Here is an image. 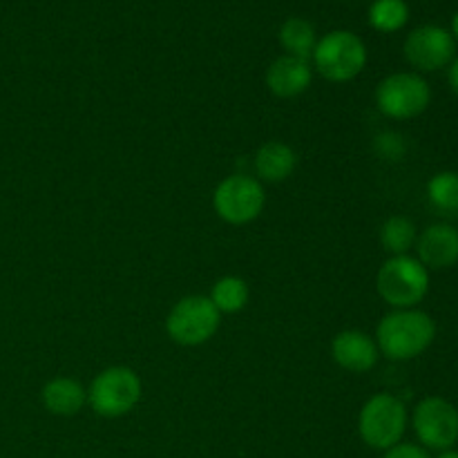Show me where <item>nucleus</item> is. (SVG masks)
I'll return each instance as SVG.
<instances>
[{
  "label": "nucleus",
  "instance_id": "1",
  "mask_svg": "<svg viewBox=\"0 0 458 458\" xmlns=\"http://www.w3.org/2000/svg\"><path fill=\"white\" fill-rule=\"evenodd\" d=\"M378 349L392 360H411L420 356L437 338V325L419 309H396L380 320Z\"/></svg>",
  "mask_w": 458,
  "mask_h": 458
},
{
  "label": "nucleus",
  "instance_id": "2",
  "mask_svg": "<svg viewBox=\"0 0 458 458\" xmlns=\"http://www.w3.org/2000/svg\"><path fill=\"white\" fill-rule=\"evenodd\" d=\"M380 298L396 309H414L429 291V271L411 255H394L380 267Z\"/></svg>",
  "mask_w": 458,
  "mask_h": 458
},
{
  "label": "nucleus",
  "instance_id": "3",
  "mask_svg": "<svg viewBox=\"0 0 458 458\" xmlns=\"http://www.w3.org/2000/svg\"><path fill=\"white\" fill-rule=\"evenodd\" d=\"M407 410L392 394H376L362 405L358 419L360 438L374 450L387 452L405 437Z\"/></svg>",
  "mask_w": 458,
  "mask_h": 458
},
{
  "label": "nucleus",
  "instance_id": "4",
  "mask_svg": "<svg viewBox=\"0 0 458 458\" xmlns=\"http://www.w3.org/2000/svg\"><path fill=\"white\" fill-rule=\"evenodd\" d=\"M313 63L327 81L347 83L365 70V43L352 31H331L318 40L313 49Z\"/></svg>",
  "mask_w": 458,
  "mask_h": 458
},
{
  "label": "nucleus",
  "instance_id": "5",
  "mask_svg": "<svg viewBox=\"0 0 458 458\" xmlns=\"http://www.w3.org/2000/svg\"><path fill=\"white\" fill-rule=\"evenodd\" d=\"M88 401L98 416L119 419L141 401V380L130 367H110L89 385Z\"/></svg>",
  "mask_w": 458,
  "mask_h": 458
},
{
  "label": "nucleus",
  "instance_id": "6",
  "mask_svg": "<svg viewBox=\"0 0 458 458\" xmlns=\"http://www.w3.org/2000/svg\"><path fill=\"white\" fill-rule=\"evenodd\" d=\"M222 313L215 309L210 298L206 295H188L179 300L165 320V329L174 343L183 347H197L204 344L217 334Z\"/></svg>",
  "mask_w": 458,
  "mask_h": 458
},
{
  "label": "nucleus",
  "instance_id": "7",
  "mask_svg": "<svg viewBox=\"0 0 458 458\" xmlns=\"http://www.w3.org/2000/svg\"><path fill=\"white\" fill-rule=\"evenodd\" d=\"M432 101L428 81L411 72H398L387 76L376 88V106L389 119H414L423 114Z\"/></svg>",
  "mask_w": 458,
  "mask_h": 458
},
{
  "label": "nucleus",
  "instance_id": "8",
  "mask_svg": "<svg viewBox=\"0 0 458 458\" xmlns=\"http://www.w3.org/2000/svg\"><path fill=\"white\" fill-rule=\"evenodd\" d=\"M213 204L224 222L242 226V224H249L259 217L264 204H267V195L258 179L246 177V174H233L215 188Z\"/></svg>",
  "mask_w": 458,
  "mask_h": 458
},
{
  "label": "nucleus",
  "instance_id": "9",
  "mask_svg": "<svg viewBox=\"0 0 458 458\" xmlns=\"http://www.w3.org/2000/svg\"><path fill=\"white\" fill-rule=\"evenodd\" d=\"M411 425L425 450H454L458 443V410L445 398H423L416 405Z\"/></svg>",
  "mask_w": 458,
  "mask_h": 458
},
{
  "label": "nucleus",
  "instance_id": "10",
  "mask_svg": "<svg viewBox=\"0 0 458 458\" xmlns=\"http://www.w3.org/2000/svg\"><path fill=\"white\" fill-rule=\"evenodd\" d=\"M456 54L452 31L438 25L416 27L405 40V58L420 72H437L450 65Z\"/></svg>",
  "mask_w": 458,
  "mask_h": 458
},
{
  "label": "nucleus",
  "instance_id": "11",
  "mask_svg": "<svg viewBox=\"0 0 458 458\" xmlns=\"http://www.w3.org/2000/svg\"><path fill=\"white\" fill-rule=\"evenodd\" d=\"M419 262L425 268L443 271L458 262V231L450 224H434L416 237Z\"/></svg>",
  "mask_w": 458,
  "mask_h": 458
},
{
  "label": "nucleus",
  "instance_id": "12",
  "mask_svg": "<svg viewBox=\"0 0 458 458\" xmlns=\"http://www.w3.org/2000/svg\"><path fill=\"white\" fill-rule=\"evenodd\" d=\"M331 353L343 369L353 371V374H365L378 362V344L356 329L335 335L331 343Z\"/></svg>",
  "mask_w": 458,
  "mask_h": 458
},
{
  "label": "nucleus",
  "instance_id": "13",
  "mask_svg": "<svg viewBox=\"0 0 458 458\" xmlns=\"http://www.w3.org/2000/svg\"><path fill=\"white\" fill-rule=\"evenodd\" d=\"M313 72L304 58L298 56H280L271 63L267 72V85L276 97L293 98L298 94L307 92L311 85Z\"/></svg>",
  "mask_w": 458,
  "mask_h": 458
},
{
  "label": "nucleus",
  "instance_id": "14",
  "mask_svg": "<svg viewBox=\"0 0 458 458\" xmlns=\"http://www.w3.org/2000/svg\"><path fill=\"white\" fill-rule=\"evenodd\" d=\"M295 164H298V157H295L293 148L286 146L282 141H268L255 155V170H258V177L264 182H284L293 174Z\"/></svg>",
  "mask_w": 458,
  "mask_h": 458
},
{
  "label": "nucleus",
  "instance_id": "15",
  "mask_svg": "<svg viewBox=\"0 0 458 458\" xmlns=\"http://www.w3.org/2000/svg\"><path fill=\"white\" fill-rule=\"evenodd\" d=\"M88 394L72 378H54L43 387V405L56 416H74L83 410Z\"/></svg>",
  "mask_w": 458,
  "mask_h": 458
},
{
  "label": "nucleus",
  "instance_id": "16",
  "mask_svg": "<svg viewBox=\"0 0 458 458\" xmlns=\"http://www.w3.org/2000/svg\"><path fill=\"white\" fill-rule=\"evenodd\" d=\"M280 43L289 52V56H298L307 61L309 56H313V49L318 45L316 30L304 18H289L280 30Z\"/></svg>",
  "mask_w": 458,
  "mask_h": 458
},
{
  "label": "nucleus",
  "instance_id": "17",
  "mask_svg": "<svg viewBox=\"0 0 458 458\" xmlns=\"http://www.w3.org/2000/svg\"><path fill=\"white\" fill-rule=\"evenodd\" d=\"M210 302L215 304L219 313H237L246 307L249 302V286L242 277L237 276H226L222 280H217V284L213 286V295H210Z\"/></svg>",
  "mask_w": 458,
  "mask_h": 458
},
{
  "label": "nucleus",
  "instance_id": "18",
  "mask_svg": "<svg viewBox=\"0 0 458 458\" xmlns=\"http://www.w3.org/2000/svg\"><path fill=\"white\" fill-rule=\"evenodd\" d=\"M416 226L411 219L401 217H389L387 222L380 228V242H383L385 250L392 255H407V250L416 244Z\"/></svg>",
  "mask_w": 458,
  "mask_h": 458
},
{
  "label": "nucleus",
  "instance_id": "19",
  "mask_svg": "<svg viewBox=\"0 0 458 458\" xmlns=\"http://www.w3.org/2000/svg\"><path fill=\"white\" fill-rule=\"evenodd\" d=\"M410 21V7L405 0H376L369 9V22L378 31L392 34Z\"/></svg>",
  "mask_w": 458,
  "mask_h": 458
},
{
  "label": "nucleus",
  "instance_id": "20",
  "mask_svg": "<svg viewBox=\"0 0 458 458\" xmlns=\"http://www.w3.org/2000/svg\"><path fill=\"white\" fill-rule=\"evenodd\" d=\"M428 197L438 210L454 213L458 210V173H438L429 179Z\"/></svg>",
  "mask_w": 458,
  "mask_h": 458
},
{
  "label": "nucleus",
  "instance_id": "21",
  "mask_svg": "<svg viewBox=\"0 0 458 458\" xmlns=\"http://www.w3.org/2000/svg\"><path fill=\"white\" fill-rule=\"evenodd\" d=\"M376 150L385 157V159H401L405 152V141L401 134L396 132H385L376 139Z\"/></svg>",
  "mask_w": 458,
  "mask_h": 458
},
{
  "label": "nucleus",
  "instance_id": "22",
  "mask_svg": "<svg viewBox=\"0 0 458 458\" xmlns=\"http://www.w3.org/2000/svg\"><path fill=\"white\" fill-rule=\"evenodd\" d=\"M383 458H432L423 445H414V443H398V445L389 447Z\"/></svg>",
  "mask_w": 458,
  "mask_h": 458
},
{
  "label": "nucleus",
  "instance_id": "23",
  "mask_svg": "<svg viewBox=\"0 0 458 458\" xmlns=\"http://www.w3.org/2000/svg\"><path fill=\"white\" fill-rule=\"evenodd\" d=\"M447 81H450V88H452V92L456 94L458 97V58L454 63H452V67H450V74H447Z\"/></svg>",
  "mask_w": 458,
  "mask_h": 458
},
{
  "label": "nucleus",
  "instance_id": "24",
  "mask_svg": "<svg viewBox=\"0 0 458 458\" xmlns=\"http://www.w3.org/2000/svg\"><path fill=\"white\" fill-rule=\"evenodd\" d=\"M452 36H454V40H458V12L454 13V21H452Z\"/></svg>",
  "mask_w": 458,
  "mask_h": 458
},
{
  "label": "nucleus",
  "instance_id": "25",
  "mask_svg": "<svg viewBox=\"0 0 458 458\" xmlns=\"http://www.w3.org/2000/svg\"><path fill=\"white\" fill-rule=\"evenodd\" d=\"M438 458H458V452L456 450H445L438 454Z\"/></svg>",
  "mask_w": 458,
  "mask_h": 458
}]
</instances>
